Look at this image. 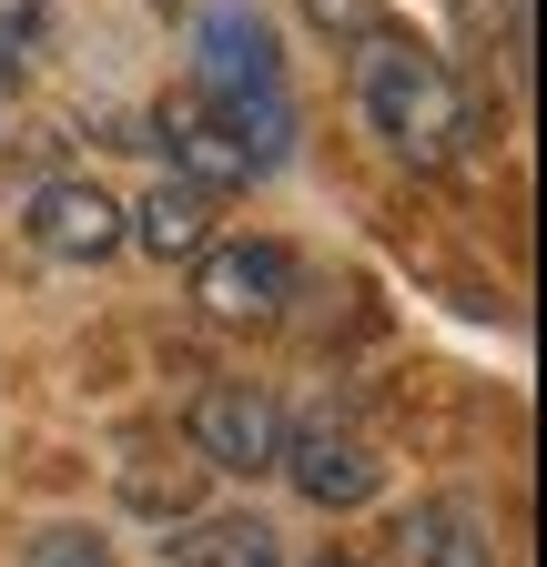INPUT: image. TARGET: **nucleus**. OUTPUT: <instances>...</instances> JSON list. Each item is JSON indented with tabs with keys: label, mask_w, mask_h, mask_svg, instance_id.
Returning a JSON list of instances; mask_svg holds the SVG:
<instances>
[{
	"label": "nucleus",
	"mask_w": 547,
	"mask_h": 567,
	"mask_svg": "<svg viewBox=\"0 0 547 567\" xmlns=\"http://www.w3.org/2000/svg\"><path fill=\"white\" fill-rule=\"evenodd\" d=\"M355 112L385 142V163H405V173H446L487 142V102L456 82V61L405 41L395 21L355 41Z\"/></svg>",
	"instance_id": "f257e3e1"
},
{
	"label": "nucleus",
	"mask_w": 547,
	"mask_h": 567,
	"mask_svg": "<svg viewBox=\"0 0 547 567\" xmlns=\"http://www.w3.org/2000/svg\"><path fill=\"white\" fill-rule=\"evenodd\" d=\"M193 102L254 153V173H274L295 153V82H285L274 21L254 0H203V21H193Z\"/></svg>",
	"instance_id": "f03ea898"
},
{
	"label": "nucleus",
	"mask_w": 547,
	"mask_h": 567,
	"mask_svg": "<svg viewBox=\"0 0 547 567\" xmlns=\"http://www.w3.org/2000/svg\"><path fill=\"white\" fill-rule=\"evenodd\" d=\"M193 315L224 334H274L295 315V254L274 234H214L193 254Z\"/></svg>",
	"instance_id": "7ed1b4c3"
},
{
	"label": "nucleus",
	"mask_w": 547,
	"mask_h": 567,
	"mask_svg": "<svg viewBox=\"0 0 547 567\" xmlns=\"http://www.w3.org/2000/svg\"><path fill=\"white\" fill-rule=\"evenodd\" d=\"M274 476H285L314 517H355L385 496V456L355 436V425H334V415H285V456H274Z\"/></svg>",
	"instance_id": "20e7f679"
},
{
	"label": "nucleus",
	"mask_w": 547,
	"mask_h": 567,
	"mask_svg": "<svg viewBox=\"0 0 547 567\" xmlns=\"http://www.w3.org/2000/svg\"><path fill=\"white\" fill-rule=\"evenodd\" d=\"M183 446L214 476H274V456H285V405L264 385H203L193 415H183Z\"/></svg>",
	"instance_id": "39448f33"
},
{
	"label": "nucleus",
	"mask_w": 547,
	"mask_h": 567,
	"mask_svg": "<svg viewBox=\"0 0 547 567\" xmlns=\"http://www.w3.org/2000/svg\"><path fill=\"white\" fill-rule=\"evenodd\" d=\"M21 234H31L51 264H112V254H122V203H112L92 173H51V183H31V203H21Z\"/></svg>",
	"instance_id": "423d86ee"
},
{
	"label": "nucleus",
	"mask_w": 547,
	"mask_h": 567,
	"mask_svg": "<svg viewBox=\"0 0 547 567\" xmlns=\"http://www.w3.org/2000/svg\"><path fill=\"white\" fill-rule=\"evenodd\" d=\"M385 567H497V527L476 496H416L385 537Z\"/></svg>",
	"instance_id": "0eeeda50"
},
{
	"label": "nucleus",
	"mask_w": 547,
	"mask_h": 567,
	"mask_svg": "<svg viewBox=\"0 0 547 567\" xmlns=\"http://www.w3.org/2000/svg\"><path fill=\"white\" fill-rule=\"evenodd\" d=\"M122 244H143L153 264H193L203 244H214V193L183 183V173H163L143 203H122Z\"/></svg>",
	"instance_id": "6e6552de"
},
{
	"label": "nucleus",
	"mask_w": 547,
	"mask_h": 567,
	"mask_svg": "<svg viewBox=\"0 0 547 567\" xmlns=\"http://www.w3.org/2000/svg\"><path fill=\"white\" fill-rule=\"evenodd\" d=\"M173 567H285V537H274L254 507H193L173 537H163Z\"/></svg>",
	"instance_id": "1a4fd4ad"
},
{
	"label": "nucleus",
	"mask_w": 547,
	"mask_h": 567,
	"mask_svg": "<svg viewBox=\"0 0 547 567\" xmlns=\"http://www.w3.org/2000/svg\"><path fill=\"white\" fill-rule=\"evenodd\" d=\"M163 153H173V173L183 183H203V193H234V183H254V153H244V142L214 122V112H203V102H173L163 112Z\"/></svg>",
	"instance_id": "9d476101"
},
{
	"label": "nucleus",
	"mask_w": 547,
	"mask_h": 567,
	"mask_svg": "<svg viewBox=\"0 0 547 567\" xmlns=\"http://www.w3.org/2000/svg\"><path fill=\"white\" fill-rule=\"evenodd\" d=\"M122 507L183 527V517L203 507V456H193V446H183V456H122Z\"/></svg>",
	"instance_id": "9b49d317"
},
{
	"label": "nucleus",
	"mask_w": 547,
	"mask_h": 567,
	"mask_svg": "<svg viewBox=\"0 0 547 567\" xmlns=\"http://www.w3.org/2000/svg\"><path fill=\"white\" fill-rule=\"evenodd\" d=\"M21 567H112V537L102 527H41L21 547Z\"/></svg>",
	"instance_id": "f8f14e48"
},
{
	"label": "nucleus",
	"mask_w": 547,
	"mask_h": 567,
	"mask_svg": "<svg viewBox=\"0 0 547 567\" xmlns=\"http://www.w3.org/2000/svg\"><path fill=\"white\" fill-rule=\"evenodd\" d=\"M305 21L324 41H365V31H385V0H305Z\"/></svg>",
	"instance_id": "ddd939ff"
},
{
	"label": "nucleus",
	"mask_w": 547,
	"mask_h": 567,
	"mask_svg": "<svg viewBox=\"0 0 547 567\" xmlns=\"http://www.w3.org/2000/svg\"><path fill=\"white\" fill-rule=\"evenodd\" d=\"M51 31V0H0V41H11V51H31Z\"/></svg>",
	"instance_id": "4468645a"
},
{
	"label": "nucleus",
	"mask_w": 547,
	"mask_h": 567,
	"mask_svg": "<svg viewBox=\"0 0 547 567\" xmlns=\"http://www.w3.org/2000/svg\"><path fill=\"white\" fill-rule=\"evenodd\" d=\"M0 82H21V51H11V41H0Z\"/></svg>",
	"instance_id": "2eb2a0df"
},
{
	"label": "nucleus",
	"mask_w": 547,
	"mask_h": 567,
	"mask_svg": "<svg viewBox=\"0 0 547 567\" xmlns=\"http://www.w3.org/2000/svg\"><path fill=\"white\" fill-rule=\"evenodd\" d=\"M305 567H365V557H334V547H324V557H305Z\"/></svg>",
	"instance_id": "dca6fc26"
},
{
	"label": "nucleus",
	"mask_w": 547,
	"mask_h": 567,
	"mask_svg": "<svg viewBox=\"0 0 547 567\" xmlns=\"http://www.w3.org/2000/svg\"><path fill=\"white\" fill-rule=\"evenodd\" d=\"M153 11H183V0H153Z\"/></svg>",
	"instance_id": "f3484780"
}]
</instances>
